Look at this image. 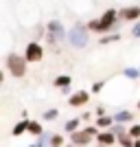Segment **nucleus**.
Returning a JSON list of instances; mask_svg holds the SVG:
<instances>
[{
	"label": "nucleus",
	"instance_id": "bb28decb",
	"mask_svg": "<svg viewBox=\"0 0 140 147\" xmlns=\"http://www.w3.org/2000/svg\"><path fill=\"white\" fill-rule=\"evenodd\" d=\"M98 117H105V108H103V105H98V108H96V119Z\"/></svg>",
	"mask_w": 140,
	"mask_h": 147
},
{
	"label": "nucleus",
	"instance_id": "9b49d317",
	"mask_svg": "<svg viewBox=\"0 0 140 147\" xmlns=\"http://www.w3.org/2000/svg\"><path fill=\"white\" fill-rule=\"evenodd\" d=\"M114 121L116 123H121V125H131V123H136V112H131V110H118V112H114Z\"/></svg>",
	"mask_w": 140,
	"mask_h": 147
},
{
	"label": "nucleus",
	"instance_id": "f257e3e1",
	"mask_svg": "<svg viewBox=\"0 0 140 147\" xmlns=\"http://www.w3.org/2000/svg\"><path fill=\"white\" fill-rule=\"evenodd\" d=\"M118 24H121V18H118V9L110 7V9H105L103 16L98 18V31L101 35H112L114 31H118Z\"/></svg>",
	"mask_w": 140,
	"mask_h": 147
},
{
	"label": "nucleus",
	"instance_id": "dca6fc26",
	"mask_svg": "<svg viewBox=\"0 0 140 147\" xmlns=\"http://www.w3.org/2000/svg\"><path fill=\"white\" fill-rule=\"evenodd\" d=\"M48 147H66V136L64 134H50V141H48Z\"/></svg>",
	"mask_w": 140,
	"mask_h": 147
},
{
	"label": "nucleus",
	"instance_id": "7ed1b4c3",
	"mask_svg": "<svg viewBox=\"0 0 140 147\" xmlns=\"http://www.w3.org/2000/svg\"><path fill=\"white\" fill-rule=\"evenodd\" d=\"M64 37H68V31L66 26L61 24L59 20H50L48 24H46V42L50 44V46H57L59 42H64Z\"/></svg>",
	"mask_w": 140,
	"mask_h": 147
},
{
	"label": "nucleus",
	"instance_id": "20e7f679",
	"mask_svg": "<svg viewBox=\"0 0 140 147\" xmlns=\"http://www.w3.org/2000/svg\"><path fill=\"white\" fill-rule=\"evenodd\" d=\"M88 35H90V31H88L85 24H74L72 29L68 31V44L72 49H83L88 44Z\"/></svg>",
	"mask_w": 140,
	"mask_h": 147
},
{
	"label": "nucleus",
	"instance_id": "6ab92c4d",
	"mask_svg": "<svg viewBox=\"0 0 140 147\" xmlns=\"http://www.w3.org/2000/svg\"><path fill=\"white\" fill-rule=\"evenodd\" d=\"M123 77H127V79H138L140 68H123Z\"/></svg>",
	"mask_w": 140,
	"mask_h": 147
},
{
	"label": "nucleus",
	"instance_id": "f8f14e48",
	"mask_svg": "<svg viewBox=\"0 0 140 147\" xmlns=\"http://www.w3.org/2000/svg\"><path fill=\"white\" fill-rule=\"evenodd\" d=\"M94 125H96L101 132H105V129H112L116 125V121H114V114H105V117H98L96 121H94Z\"/></svg>",
	"mask_w": 140,
	"mask_h": 147
},
{
	"label": "nucleus",
	"instance_id": "6e6552de",
	"mask_svg": "<svg viewBox=\"0 0 140 147\" xmlns=\"http://www.w3.org/2000/svg\"><path fill=\"white\" fill-rule=\"evenodd\" d=\"M94 141H96L98 147H114L116 143H118V138H116V134L112 132V129H105V132H101Z\"/></svg>",
	"mask_w": 140,
	"mask_h": 147
},
{
	"label": "nucleus",
	"instance_id": "0eeeda50",
	"mask_svg": "<svg viewBox=\"0 0 140 147\" xmlns=\"http://www.w3.org/2000/svg\"><path fill=\"white\" fill-rule=\"evenodd\" d=\"M90 97H92V92H88V90H77V92H72V94L68 97V105H70V108H83V105H88Z\"/></svg>",
	"mask_w": 140,
	"mask_h": 147
},
{
	"label": "nucleus",
	"instance_id": "5701e85b",
	"mask_svg": "<svg viewBox=\"0 0 140 147\" xmlns=\"http://www.w3.org/2000/svg\"><path fill=\"white\" fill-rule=\"evenodd\" d=\"M48 141H50V136H46V134H44V136H40V138H37V141L33 143V145H26V147H44Z\"/></svg>",
	"mask_w": 140,
	"mask_h": 147
},
{
	"label": "nucleus",
	"instance_id": "39448f33",
	"mask_svg": "<svg viewBox=\"0 0 140 147\" xmlns=\"http://www.w3.org/2000/svg\"><path fill=\"white\" fill-rule=\"evenodd\" d=\"M24 59L29 61V64H37V61L44 59V46L37 42V40L26 42V46H24Z\"/></svg>",
	"mask_w": 140,
	"mask_h": 147
},
{
	"label": "nucleus",
	"instance_id": "aec40b11",
	"mask_svg": "<svg viewBox=\"0 0 140 147\" xmlns=\"http://www.w3.org/2000/svg\"><path fill=\"white\" fill-rule=\"evenodd\" d=\"M134 138H131V136L129 134H123V136H118V145L121 147H134Z\"/></svg>",
	"mask_w": 140,
	"mask_h": 147
},
{
	"label": "nucleus",
	"instance_id": "2eb2a0df",
	"mask_svg": "<svg viewBox=\"0 0 140 147\" xmlns=\"http://www.w3.org/2000/svg\"><path fill=\"white\" fill-rule=\"evenodd\" d=\"M79 125H81V119H68L66 123H64V132H66L68 136L70 134H74V132H79Z\"/></svg>",
	"mask_w": 140,
	"mask_h": 147
},
{
	"label": "nucleus",
	"instance_id": "c756f323",
	"mask_svg": "<svg viewBox=\"0 0 140 147\" xmlns=\"http://www.w3.org/2000/svg\"><path fill=\"white\" fill-rule=\"evenodd\" d=\"M134 147H140V141H136V143H134Z\"/></svg>",
	"mask_w": 140,
	"mask_h": 147
},
{
	"label": "nucleus",
	"instance_id": "393cba45",
	"mask_svg": "<svg viewBox=\"0 0 140 147\" xmlns=\"http://www.w3.org/2000/svg\"><path fill=\"white\" fill-rule=\"evenodd\" d=\"M103 86H105V81H94V86H92V94H98V92L103 90Z\"/></svg>",
	"mask_w": 140,
	"mask_h": 147
},
{
	"label": "nucleus",
	"instance_id": "cd10ccee",
	"mask_svg": "<svg viewBox=\"0 0 140 147\" xmlns=\"http://www.w3.org/2000/svg\"><path fill=\"white\" fill-rule=\"evenodd\" d=\"M79 119H81V121H90V112H85V114H81Z\"/></svg>",
	"mask_w": 140,
	"mask_h": 147
},
{
	"label": "nucleus",
	"instance_id": "f3484780",
	"mask_svg": "<svg viewBox=\"0 0 140 147\" xmlns=\"http://www.w3.org/2000/svg\"><path fill=\"white\" fill-rule=\"evenodd\" d=\"M42 119L44 121H57V119H59V110H57V108H48V110L42 114Z\"/></svg>",
	"mask_w": 140,
	"mask_h": 147
},
{
	"label": "nucleus",
	"instance_id": "ddd939ff",
	"mask_svg": "<svg viewBox=\"0 0 140 147\" xmlns=\"http://www.w3.org/2000/svg\"><path fill=\"white\" fill-rule=\"evenodd\" d=\"M29 121L31 119H22V121H18L15 125L11 127V136H22L29 132Z\"/></svg>",
	"mask_w": 140,
	"mask_h": 147
},
{
	"label": "nucleus",
	"instance_id": "a878e982",
	"mask_svg": "<svg viewBox=\"0 0 140 147\" xmlns=\"http://www.w3.org/2000/svg\"><path fill=\"white\" fill-rule=\"evenodd\" d=\"M131 37H140V22H136L131 26Z\"/></svg>",
	"mask_w": 140,
	"mask_h": 147
},
{
	"label": "nucleus",
	"instance_id": "423d86ee",
	"mask_svg": "<svg viewBox=\"0 0 140 147\" xmlns=\"http://www.w3.org/2000/svg\"><path fill=\"white\" fill-rule=\"evenodd\" d=\"M121 22H140V5H129L118 9Z\"/></svg>",
	"mask_w": 140,
	"mask_h": 147
},
{
	"label": "nucleus",
	"instance_id": "7c9ffc66",
	"mask_svg": "<svg viewBox=\"0 0 140 147\" xmlns=\"http://www.w3.org/2000/svg\"><path fill=\"white\" fill-rule=\"evenodd\" d=\"M68 147H77V145H68Z\"/></svg>",
	"mask_w": 140,
	"mask_h": 147
},
{
	"label": "nucleus",
	"instance_id": "412c9836",
	"mask_svg": "<svg viewBox=\"0 0 140 147\" xmlns=\"http://www.w3.org/2000/svg\"><path fill=\"white\" fill-rule=\"evenodd\" d=\"M118 40H121V35H118V33H112V35H103L98 44H103V46H105V44H114V42H118Z\"/></svg>",
	"mask_w": 140,
	"mask_h": 147
},
{
	"label": "nucleus",
	"instance_id": "a211bd4d",
	"mask_svg": "<svg viewBox=\"0 0 140 147\" xmlns=\"http://www.w3.org/2000/svg\"><path fill=\"white\" fill-rule=\"evenodd\" d=\"M127 134L134 138V141H140V123H131L127 129Z\"/></svg>",
	"mask_w": 140,
	"mask_h": 147
},
{
	"label": "nucleus",
	"instance_id": "4468645a",
	"mask_svg": "<svg viewBox=\"0 0 140 147\" xmlns=\"http://www.w3.org/2000/svg\"><path fill=\"white\" fill-rule=\"evenodd\" d=\"M26 134H31L33 138H40V136H44V125L40 121H29V132Z\"/></svg>",
	"mask_w": 140,
	"mask_h": 147
},
{
	"label": "nucleus",
	"instance_id": "f03ea898",
	"mask_svg": "<svg viewBox=\"0 0 140 147\" xmlns=\"http://www.w3.org/2000/svg\"><path fill=\"white\" fill-rule=\"evenodd\" d=\"M5 66H7V70H9V75H11V77L22 79V77H26V66H29V61L24 59V55L9 53V55H7V59H5Z\"/></svg>",
	"mask_w": 140,
	"mask_h": 147
},
{
	"label": "nucleus",
	"instance_id": "c85d7f7f",
	"mask_svg": "<svg viewBox=\"0 0 140 147\" xmlns=\"http://www.w3.org/2000/svg\"><path fill=\"white\" fill-rule=\"evenodd\" d=\"M136 110H138V112H140V99H138V103H136Z\"/></svg>",
	"mask_w": 140,
	"mask_h": 147
},
{
	"label": "nucleus",
	"instance_id": "9d476101",
	"mask_svg": "<svg viewBox=\"0 0 140 147\" xmlns=\"http://www.w3.org/2000/svg\"><path fill=\"white\" fill-rule=\"evenodd\" d=\"M53 86L59 88L64 94H68V92H70V86H72V77H70V75H57L55 79H53Z\"/></svg>",
	"mask_w": 140,
	"mask_h": 147
},
{
	"label": "nucleus",
	"instance_id": "4be33fe9",
	"mask_svg": "<svg viewBox=\"0 0 140 147\" xmlns=\"http://www.w3.org/2000/svg\"><path fill=\"white\" fill-rule=\"evenodd\" d=\"M127 125H121V123H116V125H114V127H112V132H114V134H116V138H118V136H123V134H127Z\"/></svg>",
	"mask_w": 140,
	"mask_h": 147
},
{
	"label": "nucleus",
	"instance_id": "b1692460",
	"mask_svg": "<svg viewBox=\"0 0 140 147\" xmlns=\"http://www.w3.org/2000/svg\"><path fill=\"white\" fill-rule=\"evenodd\" d=\"M85 26H88L90 33H96V31H98V18L96 20H88V24H85Z\"/></svg>",
	"mask_w": 140,
	"mask_h": 147
},
{
	"label": "nucleus",
	"instance_id": "1a4fd4ad",
	"mask_svg": "<svg viewBox=\"0 0 140 147\" xmlns=\"http://www.w3.org/2000/svg\"><path fill=\"white\" fill-rule=\"evenodd\" d=\"M92 143V136L85 132V129H79V132H74L70 134V145H77V147H88Z\"/></svg>",
	"mask_w": 140,
	"mask_h": 147
}]
</instances>
